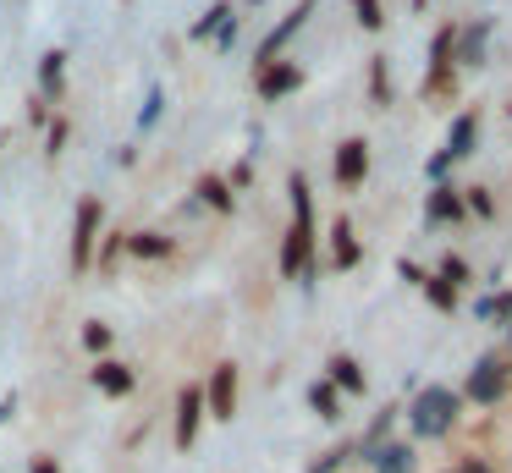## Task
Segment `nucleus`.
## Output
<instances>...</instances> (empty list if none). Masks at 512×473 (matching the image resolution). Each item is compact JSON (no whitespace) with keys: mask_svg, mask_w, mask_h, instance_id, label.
I'll use <instances>...</instances> for the list:
<instances>
[{"mask_svg":"<svg viewBox=\"0 0 512 473\" xmlns=\"http://www.w3.org/2000/svg\"><path fill=\"white\" fill-rule=\"evenodd\" d=\"M287 193H292V226H287V242H281V275H287V281H309L314 275V193H309V176L292 171Z\"/></svg>","mask_w":512,"mask_h":473,"instance_id":"obj_1","label":"nucleus"},{"mask_svg":"<svg viewBox=\"0 0 512 473\" xmlns=\"http://www.w3.org/2000/svg\"><path fill=\"white\" fill-rule=\"evenodd\" d=\"M457 413H463V396H457L452 385H424L408 407V429L419 440H441V435H452Z\"/></svg>","mask_w":512,"mask_h":473,"instance_id":"obj_2","label":"nucleus"},{"mask_svg":"<svg viewBox=\"0 0 512 473\" xmlns=\"http://www.w3.org/2000/svg\"><path fill=\"white\" fill-rule=\"evenodd\" d=\"M463 402H479V407H496L501 396H507V363L501 358H479L474 369H468V380H463Z\"/></svg>","mask_w":512,"mask_h":473,"instance_id":"obj_3","label":"nucleus"},{"mask_svg":"<svg viewBox=\"0 0 512 473\" xmlns=\"http://www.w3.org/2000/svg\"><path fill=\"white\" fill-rule=\"evenodd\" d=\"M100 220H105L100 198H83V204H78V220H72V270H78V275L94 264V242H100Z\"/></svg>","mask_w":512,"mask_h":473,"instance_id":"obj_4","label":"nucleus"},{"mask_svg":"<svg viewBox=\"0 0 512 473\" xmlns=\"http://www.w3.org/2000/svg\"><path fill=\"white\" fill-rule=\"evenodd\" d=\"M309 17H314V0H298V6H292L287 17H281L276 28H270L265 39H259V66H270V61H276V55L287 50V44L298 39V33H303V22H309Z\"/></svg>","mask_w":512,"mask_h":473,"instance_id":"obj_5","label":"nucleus"},{"mask_svg":"<svg viewBox=\"0 0 512 473\" xmlns=\"http://www.w3.org/2000/svg\"><path fill=\"white\" fill-rule=\"evenodd\" d=\"M204 413L232 424V413H237V369H232V363H215V369H210V385H204Z\"/></svg>","mask_w":512,"mask_h":473,"instance_id":"obj_6","label":"nucleus"},{"mask_svg":"<svg viewBox=\"0 0 512 473\" xmlns=\"http://www.w3.org/2000/svg\"><path fill=\"white\" fill-rule=\"evenodd\" d=\"M331 176H336V187H364V176H369V143L364 138H347L342 149H336Z\"/></svg>","mask_w":512,"mask_h":473,"instance_id":"obj_7","label":"nucleus"},{"mask_svg":"<svg viewBox=\"0 0 512 473\" xmlns=\"http://www.w3.org/2000/svg\"><path fill=\"white\" fill-rule=\"evenodd\" d=\"M199 424H204V391L199 385H182L177 396V451H188L199 440Z\"/></svg>","mask_w":512,"mask_h":473,"instance_id":"obj_8","label":"nucleus"},{"mask_svg":"<svg viewBox=\"0 0 512 473\" xmlns=\"http://www.w3.org/2000/svg\"><path fill=\"white\" fill-rule=\"evenodd\" d=\"M254 88H259V99H281V94H292V88H303V72L287 61H270L254 72Z\"/></svg>","mask_w":512,"mask_h":473,"instance_id":"obj_9","label":"nucleus"},{"mask_svg":"<svg viewBox=\"0 0 512 473\" xmlns=\"http://www.w3.org/2000/svg\"><path fill=\"white\" fill-rule=\"evenodd\" d=\"M468 209H463V193H457V187H446V182H435L430 187V198H424V220H435V226H446V220H463Z\"/></svg>","mask_w":512,"mask_h":473,"instance_id":"obj_10","label":"nucleus"},{"mask_svg":"<svg viewBox=\"0 0 512 473\" xmlns=\"http://www.w3.org/2000/svg\"><path fill=\"white\" fill-rule=\"evenodd\" d=\"M474 138H479V116H474V110H463V116H457L452 121V132H446V160H468V154H474Z\"/></svg>","mask_w":512,"mask_h":473,"instance_id":"obj_11","label":"nucleus"},{"mask_svg":"<svg viewBox=\"0 0 512 473\" xmlns=\"http://www.w3.org/2000/svg\"><path fill=\"white\" fill-rule=\"evenodd\" d=\"M358 259H364V248L353 237V220H331V264L336 270H353Z\"/></svg>","mask_w":512,"mask_h":473,"instance_id":"obj_12","label":"nucleus"},{"mask_svg":"<svg viewBox=\"0 0 512 473\" xmlns=\"http://www.w3.org/2000/svg\"><path fill=\"white\" fill-rule=\"evenodd\" d=\"M39 88H45V99H61V88H67V50L39 55Z\"/></svg>","mask_w":512,"mask_h":473,"instance_id":"obj_13","label":"nucleus"},{"mask_svg":"<svg viewBox=\"0 0 512 473\" xmlns=\"http://www.w3.org/2000/svg\"><path fill=\"white\" fill-rule=\"evenodd\" d=\"M94 385H100V396H127V391H133V369H127V363H116V358H100Z\"/></svg>","mask_w":512,"mask_h":473,"instance_id":"obj_14","label":"nucleus"},{"mask_svg":"<svg viewBox=\"0 0 512 473\" xmlns=\"http://www.w3.org/2000/svg\"><path fill=\"white\" fill-rule=\"evenodd\" d=\"M325 369H331L325 380H331L336 391H364V369H358V358H347V352H336V358L325 363Z\"/></svg>","mask_w":512,"mask_h":473,"instance_id":"obj_15","label":"nucleus"},{"mask_svg":"<svg viewBox=\"0 0 512 473\" xmlns=\"http://www.w3.org/2000/svg\"><path fill=\"white\" fill-rule=\"evenodd\" d=\"M364 462H369L375 473H413V451H408V446H375Z\"/></svg>","mask_w":512,"mask_h":473,"instance_id":"obj_16","label":"nucleus"},{"mask_svg":"<svg viewBox=\"0 0 512 473\" xmlns=\"http://www.w3.org/2000/svg\"><path fill=\"white\" fill-rule=\"evenodd\" d=\"M122 248L133 253V259H166V253H171V237H160V231H133Z\"/></svg>","mask_w":512,"mask_h":473,"instance_id":"obj_17","label":"nucleus"},{"mask_svg":"<svg viewBox=\"0 0 512 473\" xmlns=\"http://www.w3.org/2000/svg\"><path fill=\"white\" fill-rule=\"evenodd\" d=\"M309 407H314L320 418H342V391H336L331 380H314V385H309Z\"/></svg>","mask_w":512,"mask_h":473,"instance_id":"obj_18","label":"nucleus"},{"mask_svg":"<svg viewBox=\"0 0 512 473\" xmlns=\"http://www.w3.org/2000/svg\"><path fill=\"white\" fill-rule=\"evenodd\" d=\"M226 22H232V11H226V6H210V11H204V17L188 28V39H193V44H204V39H215V33H221Z\"/></svg>","mask_w":512,"mask_h":473,"instance_id":"obj_19","label":"nucleus"},{"mask_svg":"<svg viewBox=\"0 0 512 473\" xmlns=\"http://www.w3.org/2000/svg\"><path fill=\"white\" fill-rule=\"evenodd\" d=\"M485 39H490V22H479V28L457 33V50H463V61H468V66L485 61Z\"/></svg>","mask_w":512,"mask_h":473,"instance_id":"obj_20","label":"nucleus"},{"mask_svg":"<svg viewBox=\"0 0 512 473\" xmlns=\"http://www.w3.org/2000/svg\"><path fill=\"white\" fill-rule=\"evenodd\" d=\"M199 198L210 209H221V215H232V187H226L221 176H199Z\"/></svg>","mask_w":512,"mask_h":473,"instance_id":"obj_21","label":"nucleus"},{"mask_svg":"<svg viewBox=\"0 0 512 473\" xmlns=\"http://www.w3.org/2000/svg\"><path fill=\"white\" fill-rule=\"evenodd\" d=\"M424 297H430L435 308H446V314L457 308V286H452V281H441V275H424Z\"/></svg>","mask_w":512,"mask_h":473,"instance_id":"obj_22","label":"nucleus"},{"mask_svg":"<svg viewBox=\"0 0 512 473\" xmlns=\"http://www.w3.org/2000/svg\"><path fill=\"white\" fill-rule=\"evenodd\" d=\"M369 94H375V105H391V77H386V55H375V61H369Z\"/></svg>","mask_w":512,"mask_h":473,"instance_id":"obj_23","label":"nucleus"},{"mask_svg":"<svg viewBox=\"0 0 512 473\" xmlns=\"http://www.w3.org/2000/svg\"><path fill=\"white\" fill-rule=\"evenodd\" d=\"M474 314H479V319H512V292H501V297H479Z\"/></svg>","mask_w":512,"mask_h":473,"instance_id":"obj_24","label":"nucleus"},{"mask_svg":"<svg viewBox=\"0 0 512 473\" xmlns=\"http://www.w3.org/2000/svg\"><path fill=\"white\" fill-rule=\"evenodd\" d=\"M353 17L364 22L369 33H380V28H386V11H380V0H353Z\"/></svg>","mask_w":512,"mask_h":473,"instance_id":"obj_25","label":"nucleus"},{"mask_svg":"<svg viewBox=\"0 0 512 473\" xmlns=\"http://www.w3.org/2000/svg\"><path fill=\"white\" fill-rule=\"evenodd\" d=\"M463 209H468V215H479V220H490V215H496V204H490V193H485V187H468Z\"/></svg>","mask_w":512,"mask_h":473,"instance_id":"obj_26","label":"nucleus"},{"mask_svg":"<svg viewBox=\"0 0 512 473\" xmlns=\"http://www.w3.org/2000/svg\"><path fill=\"white\" fill-rule=\"evenodd\" d=\"M83 347H89V352H105V347H111V325L89 319V325H83Z\"/></svg>","mask_w":512,"mask_h":473,"instance_id":"obj_27","label":"nucleus"},{"mask_svg":"<svg viewBox=\"0 0 512 473\" xmlns=\"http://www.w3.org/2000/svg\"><path fill=\"white\" fill-rule=\"evenodd\" d=\"M435 275H441V281H452V286H463V281H468V264L457 259V253H446V259H441V270H435Z\"/></svg>","mask_w":512,"mask_h":473,"instance_id":"obj_28","label":"nucleus"},{"mask_svg":"<svg viewBox=\"0 0 512 473\" xmlns=\"http://www.w3.org/2000/svg\"><path fill=\"white\" fill-rule=\"evenodd\" d=\"M160 105H166V94H160V88H149V99H144V116H138V127H155V121H160Z\"/></svg>","mask_w":512,"mask_h":473,"instance_id":"obj_29","label":"nucleus"},{"mask_svg":"<svg viewBox=\"0 0 512 473\" xmlns=\"http://www.w3.org/2000/svg\"><path fill=\"white\" fill-rule=\"evenodd\" d=\"M342 462H347V451H325V457H314V462H309V473H336Z\"/></svg>","mask_w":512,"mask_h":473,"instance_id":"obj_30","label":"nucleus"},{"mask_svg":"<svg viewBox=\"0 0 512 473\" xmlns=\"http://www.w3.org/2000/svg\"><path fill=\"white\" fill-rule=\"evenodd\" d=\"M397 275H402V281H408V286H424V270H419V264H413V259H402V264H397Z\"/></svg>","mask_w":512,"mask_h":473,"instance_id":"obj_31","label":"nucleus"},{"mask_svg":"<svg viewBox=\"0 0 512 473\" xmlns=\"http://www.w3.org/2000/svg\"><path fill=\"white\" fill-rule=\"evenodd\" d=\"M61 143H67V121H50V154H61Z\"/></svg>","mask_w":512,"mask_h":473,"instance_id":"obj_32","label":"nucleus"},{"mask_svg":"<svg viewBox=\"0 0 512 473\" xmlns=\"http://www.w3.org/2000/svg\"><path fill=\"white\" fill-rule=\"evenodd\" d=\"M28 473H61V468H56V457H34V462H28Z\"/></svg>","mask_w":512,"mask_h":473,"instance_id":"obj_33","label":"nucleus"},{"mask_svg":"<svg viewBox=\"0 0 512 473\" xmlns=\"http://www.w3.org/2000/svg\"><path fill=\"white\" fill-rule=\"evenodd\" d=\"M12 413H17V396H0V424H6Z\"/></svg>","mask_w":512,"mask_h":473,"instance_id":"obj_34","label":"nucleus"},{"mask_svg":"<svg viewBox=\"0 0 512 473\" xmlns=\"http://www.w3.org/2000/svg\"><path fill=\"white\" fill-rule=\"evenodd\" d=\"M419 6H424V0H419Z\"/></svg>","mask_w":512,"mask_h":473,"instance_id":"obj_35","label":"nucleus"}]
</instances>
